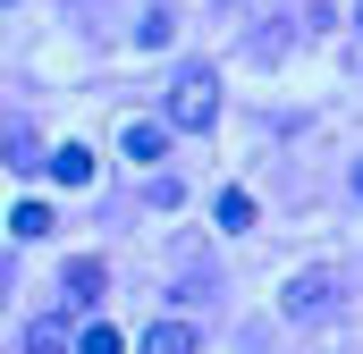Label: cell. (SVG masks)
Listing matches in <instances>:
<instances>
[{
    "label": "cell",
    "mask_w": 363,
    "mask_h": 354,
    "mask_svg": "<svg viewBox=\"0 0 363 354\" xmlns=\"http://www.w3.org/2000/svg\"><path fill=\"white\" fill-rule=\"evenodd\" d=\"M211 118H220V76H211V68H186L178 85H169V127L203 135Z\"/></svg>",
    "instance_id": "1"
},
{
    "label": "cell",
    "mask_w": 363,
    "mask_h": 354,
    "mask_svg": "<svg viewBox=\"0 0 363 354\" xmlns=\"http://www.w3.org/2000/svg\"><path fill=\"white\" fill-rule=\"evenodd\" d=\"M330 304H338V270H296V278H287V295H279V312H287V321H321Z\"/></svg>",
    "instance_id": "2"
},
{
    "label": "cell",
    "mask_w": 363,
    "mask_h": 354,
    "mask_svg": "<svg viewBox=\"0 0 363 354\" xmlns=\"http://www.w3.org/2000/svg\"><path fill=\"white\" fill-rule=\"evenodd\" d=\"M60 287H68V312H85V304H101V287H110V270L93 262V253H77V262L60 270Z\"/></svg>",
    "instance_id": "3"
},
{
    "label": "cell",
    "mask_w": 363,
    "mask_h": 354,
    "mask_svg": "<svg viewBox=\"0 0 363 354\" xmlns=\"http://www.w3.org/2000/svg\"><path fill=\"white\" fill-rule=\"evenodd\" d=\"M118 152H127V161H161V152H169V118H135V127H118Z\"/></svg>",
    "instance_id": "4"
},
{
    "label": "cell",
    "mask_w": 363,
    "mask_h": 354,
    "mask_svg": "<svg viewBox=\"0 0 363 354\" xmlns=\"http://www.w3.org/2000/svg\"><path fill=\"white\" fill-rule=\"evenodd\" d=\"M203 338H194V321H152L144 329V354H194Z\"/></svg>",
    "instance_id": "5"
},
{
    "label": "cell",
    "mask_w": 363,
    "mask_h": 354,
    "mask_svg": "<svg viewBox=\"0 0 363 354\" xmlns=\"http://www.w3.org/2000/svg\"><path fill=\"white\" fill-rule=\"evenodd\" d=\"M51 177H60V185H93V152L85 144H60V152H51Z\"/></svg>",
    "instance_id": "6"
},
{
    "label": "cell",
    "mask_w": 363,
    "mask_h": 354,
    "mask_svg": "<svg viewBox=\"0 0 363 354\" xmlns=\"http://www.w3.org/2000/svg\"><path fill=\"white\" fill-rule=\"evenodd\" d=\"M220 228H228V236H245V228H254V194H245V185H228V194H220Z\"/></svg>",
    "instance_id": "7"
},
{
    "label": "cell",
    "mask_w": 363,
    "mask_h": 354,
    "mask_svg": "<svg viewBox=\"0 0 363 354\" xmlns=\"http://www.w3.org/2000/svg\"><path fill=\"white\" fill-rule=\"evenodd\" d=\"M9 236H51V202H17L9 211Z\"/></svg>",
    "instance_id": "8"
},
{
    "label": "cell",
    "mask_w": 363,
    "mask_h": 354,
    "mask_svg": "<svg viewBox=\"0 0 363 354\" xmlns=\"http://www.w3.org/2000/svg\"><path fill=\"white\" fill-rule=\"evenodd\" d=\"M77 354H127V338H118L110 321H85V338H77Z\"/></svg>",
    "instance_id": "9"
},
{
    "label": "cell",
    "mask_w": 363,
    "mask_h": 354,
    "mask_svg": "<svg viewBox=\"0 0 363 354\" xmlns=\"http://www.w3.org/2000/svg\"><path fill=\"white\" fill-rule=\"evenodd\" d=\"M26 354H68V329H60V321H34V329H26Z\"/></svg>",
    "instance_id": "10"
},
{
    "label": "cell",
    "mask_w": 363,
    "mask_h": 354,
    "mask_svg": "<svg viewBox=\"0 0 363 354\" xmlns=\"http://www.w3.org/2000/svg\"><path fill=\"white\" fill-rule=\"evenodd\" d=\"M355 194H363V161H355Z\"/></svg>",
    "instance_id": "11"
},
{
    "label": "cell",
    "mask_w": 363,
    "mask_h": 354,
    "mask_svg": "<svg viewBox=\"0 0 363 354\" xmlns=\"http://www.w3.org/2000/svg\"><path fill=\"white\" fill-rule=\"evenodd\" d=\"M355 25H363V8H355Z\"/></svg>",
    "instance_id": "12"
}]
</instances>
